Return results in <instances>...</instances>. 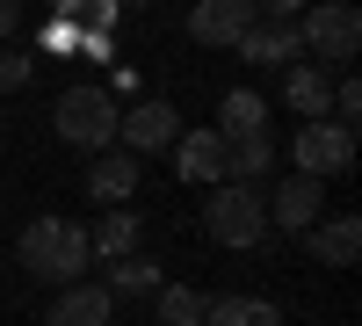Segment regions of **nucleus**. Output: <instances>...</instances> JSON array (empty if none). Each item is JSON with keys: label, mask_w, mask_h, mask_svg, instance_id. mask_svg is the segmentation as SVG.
<instances>
[{"label": "nucleus", "mask_w": 362, "mask_h": 326, "mask_svg": "<svg viewBox=\"0 0 362 326\" xmlns=\"http://www.w3.org/2000/svg\"><path fill=\"white\" fill-rule=\"evenodd\" d=\"M87 225L73 218H37L22 232V261H29V276H44V283H80L87 276Z\"/></svg>", "instance_id": "f257e3e1"}, {"label": "nucleus", "mask_w": 362, "mask_h": 326, "mask_svg": "<svg viewBox=\"0 0 362 326\" xmlns=\"http://www.w3.org/2000/svg\"><path fill=\"white\" fill-rule=\"evenodd\" d=\"M203 225H210V240H218V247H261V232H268L261 189H254V182H225L218 196H210Z\"/></svg>", "instance_id": "f03ea898"}, {"label": "nucleus", "mask_w": 362, "mask_h": 326, "mask_svg": "<svg viewBox=\"0 0 362 326\" xmlns=\"http://www.w3.org/2000/svg\"><path fill=\"white\" fill-rule=\"evenodd\" d=\"M297 44L319 51V58H334V66H348L355 44H362V8L355 0H319V8L297 15Z\"/></svg>", "instance_id": "7ed1b4c3"}, {"label": "nucleus", "mask_w": 362, "mask_h": 326, "mask_svg": "<svg viewBox=\"0 0 362 326\" xmlns=\"http://www.w3.org/2000/svg\"><path fill=\"white\" fill-rule=\"evenodd\" d=\"M51 124H58V138H66V145L102 153V145L116 138V102L102 95V87H66V95H58V109H51Z\"/></svg>", "instance_id": "20e7f679"}, {"label": "nucleus", "mask_w": 362, "mask_h": 326, "mask_svg": "<svg viewBox=\"0 0 362 326\" xmlns=\"http://www.w3.org/2000/svg\"><path fill=\"white\" fill-rule=\"evenodd\" d=\"M297 167L312 174V182H334V174L355 167V131L334 124V116H312L305 131H297Z\"/></svg>", "instance_id": "39448f33"}, {"label": "nucleus", "mask_w": 362, "mask_h": 326, "mask_svg": "<svg viewBox=\"0 0 362 326\" xmlns=\"http://www.w3.org/2000/svg\"><path fill=\"white\" fill-rule=\"evenodd\" d=\"M247 29H254V0H196V15H189L196 44H239Z\"/></svg>", "instance_id": "423d86ee"}, {"label": "nucleus", "mask_w": 362, "mask_h": 326, "mask_svg": "<svg viewBox=\"0 0 362 326\" xmlns=\"http://www.w3.org/2000/svg\"><path fill=\"white\" fill-rule=\"evenodd\" d=\"M116 131L131 138V153H160V145H174V138H181V116H174L167 102H138V109L116 116Z\"/></svg>", "instance_id": "0eeeda50"}, {"label": "nucleus", "mask_w": 362, "mask_h": 326, "mask_svg": "<svg viewBox=\"0 0 362 326\" xmlns=\"http://www.w3.org/2000/svg\"><path fill=\"white\" fill-rule=\"evenodd\" d=\"M174 174L181 182H225V138L218 131H181L174 138Z\"/></svg>", "instance_id": "6e6552de"}, {"label": "nucleus", "mask_w": 362, "mask_h": 326, "mask_svg": "<svg viewBox=\"0 0 362 326\" xmlns=\"http://www.w3.org/2000/svg\"><path fill=\"white\" fill-rule=\"evenodd\" d=\"M305 240H312V254L326 261V269H348V261L362 254V218L355 211H334V218H319Z\"/></svg>", "instance_id": "1a4fd4ad"}, {"label": "nucleus", "mask_w": 362, "mask_h": 326, "mask_svg": "<svg viewBox=\"0 0 362 326\" xmlns=\"http://www.w3.org/2000/svg\"><path fill=\"white\" fill-rule=\"evenodd\" d=\"M109 312H116V298L102 283H73V290H58V305L44 312V326H109Z\"/></svg>", "instance_id": "9d476101"}, {"label": "nucleus", "mask_w": 362, "mask_h": 326, "mask_svg": "<svg viewBox=\"0 0 362 326\" xmlns=\"http://www.w3.org/2000/svg\"><path fill=\"white\" fill-rule=\"evenodd\" d=\"M268 218H276L283 232H312L319 225V182L312 174H290V182L268 196Z\"/></svg>", "instance_id": "9b49d317"}, {"label": "nucleus", "mask_w": 362, "mask_h": 326, "mask_svg": "<svg viewBox=\"0 0 362 326\" xmlns=\"http://www.w3.org/2000/svg\"><path fill=\"white\" fill-rule=\"evenodd\" d=\"M297 51H305L297 44V22H261L254 15V29L239 37V58H254V66H290Z\"/></svg>", "instance_id": "f8f14e48"}, {"label": "nucleus", "mask_w": 362, "mask_h": 326, "mask_svg": "<svg viewBox=\"0 0 362 326\" xmlns=\"http://www.w3.org/2000/svg\"><path fill=\"white\" fill-rule=\"evenodd\" d=\"M203 326H283V312L268 305V298L225 290V298H203Z\"/></svg>", "instance_id": "ddd939ff"}, {"label": "nucleus", "mask_w": 362, "mask_h": 326, "mask_svg": "<svg viewBox=\"0 0 362 326\" xmlns=\"http://www.w3.org/2000/svg\"><path fill=\"white\" fill-rule=\"evenodd\" d=\"M138 189V160L131 153H102L95 167H87V196H95V203H124Z\"/></svg>", "instance_id": "4468645a"}, {"label": "nucleus", "mask_w": 362, "mask_h": 326, "mask_svg": "<svg viewBox=\"0 0 362 326\" xmlns=\"http://www.w3.org/2000/svg\"><path fill=\"white\" fill-rule=\"evenodd\" d=\"M160 283H167V276L153 269V261H138V254H116V261H109V283H102V290H109V298H153Z\"/></svg>", "instance_id": "2eb2a0df"}, {"label": "nucleus", "mask_w": 362, "mask_h": 326, "mask_svg": "<svg viewBox=\"0 0 362 326\" xmlns=\"http://www.w3.org/2000/svg\"><path fill=\"white\" fill-rule=\"evenodd\" d=\"M283 95H290V109H305V124H312V116H326L334 87H326L319 66H290V73H283Z\"/></svg>", "instance_id": "dca6fc26"}, {"label": "nucleus", "mask_w": 362, "mask_h": 326, "mask_svg": "<svg viewBox=\"0 0 362 326\" xmlns=\"http://www.w3.org/2000/svg\"><path fill=\"white\" fill-rule=\"evenodd\" d=\"M276 160V145H268V131H247V138H225V174H239V182H254V174Z\"/></svg>", "instance_id": "f3484780"}, {"label": "nucleus", "mask_w": 362, "mask_h": 326, "mask_svg": "<svg viewBox=\"0 0 362 326\" xmlns=\"http://www.w3.org/2000/svg\"><path fill=\"white\" fill-rule=\"evenodd\" d=\"M87 247H95L102 261H116V254H138V218H131V211H109L95 232H87Z\"/></svg>", "instance_id": "a211bd4d"}, {"label": "nucleus", "mask_w": 362, "mask_h": 326, "mask_svg": "<svg viewBox=\"0 0 362 326\" xmlns=\"http://www.w3.org/2000/svg\"><path fill=\"white\" fill-rule=\"evenodd\" d=\"M247 131H268L261 124V95H254V87H232L225 116H218V138H247Z\"/></svg>", "instance_id": "6ab92c4d"}, {"label": "nucleus", "mask_w": 362, "mask_h": 326, "mask_svg": "<svg viewBox=\"0 0 362 326\" xmlns=\"http://www.w3.org/2000/svg\"><path fill=\"white\" fill-rule=\"evenodd\" d=\"M153 298H160V326H203V290H189V283H160Z\"/></svg>", "instance_id": "aec40b11"}, {"label": "nucleus", "mask_w": 362, "mask_h": 326, "mask_svg": "<svg viewBox=\"0 0 362 326\" xmlns=\"http://www.w3.org/2000/svg\"><path fill=\"white\" fill-rule=\"evenodd\" d=\"M29 87V51H0V95Z\"/></svg>", "instance_id": "412c9836"}, {"label": "nucleus", "mask_w": 362, "mask_h": 326, "mask_svg": "<svg viewBox=\"0 0 362 326\" xmlns=\"http://www.w3.org/2000/svg\"><path fill=\"white\" fill-rule=\"evenodd\" d=\"M254 8H261V22H297L312 0H254Z\"/></svg>", "instance_id": "4be33fe9"}, {"label": "nucleus", "mask_w": 362, "mask_h": 326, "mask_svg": "<svg viewBox=\"0 0 362 326\" xmlns=\"http://www.w3.org/2000/svg\"><path fill=\"white\" fill-rule=\"evenodd\" d=\"M44 44H51V51H73V44H80V29H73V22H51V37H44Z\"/></svg>", "instance_id": "5701e85b"}, {"label": "nucleus", "mask_w": 362, "mask_h": 326, "mask_svg": "<svg viewBox=\"0 0 362 326\" xmlns=\"http://www.w3.org/2000/svg\"><path fill=\"white\" fill-rule=\"evenodd\" d=\"M15 22H22V0H0V37H8Z\"/></svg>", "instance_id": "b1692460"}, {"label": "nucleus", "mask_w": 362, "mask_h": 326, "mask_svg": "<svg viewBox=\"0 0 362 326\" xmlns=\"http://www.w3.org/2000/svg\"><path fill=\"white\" fill-rule=\"evenodd\" d=\"M51 8H58V15H80V8H87V0H51Z\"/></svg>", "instance_id": "393cba45"}]
</instances>
